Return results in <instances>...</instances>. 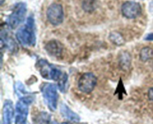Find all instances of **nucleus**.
Instances as JSON below:
<instances>
[{"label":"nucleus","mask_w":153,"mask_h":124,"mask_svg":"<svg viewBox=\"0 0 153 124\" xmlns=\"http://www.w3.org/2000/svg\"><path fill=\"white\" fill-rule=\"evenodd\" d=\"M16 37L23 47H32L36 44L35 24L33 16L27 18L25 25L17 30Z\"/></svg>","instance_id":"obj_1"},{"label":"nucleus","mask_w":153,"mask_h":124,"mask_svg":"<svg viewBox=\"0 0 153 124\" xmlns=\"http://www.w3.org/2000/svg\"><path fill=\"white\" fill-rule=\"evenodd\" d=\"M27 13L26 4L24 2H19L15 5L11 13L7 19V24L11 29L17 28L25 20Z\"/></svg>","instance_id":"obj_2"},{"label":"nucleus","mask_w":153,"mask_h":124,"mask_svg":"<svg viewBox=\"0 0 153 124\" xmlns=\"http://www.w3.org/2000/svg\"><path fill=\"white\" fill-rule=\"evenodd\" d=\"M36 67L40 72L42 77L46 79L58 81L63 74L58 68L54 67L52 64H49L45 59L39 60L36 64Z\"/></svg>","instance_id":"obj_3"},{"label":"nucleus","mask_w":153,"mask_h":124,"mask_svg":"<svg viewBox=\"0 0 153 124\" xmlns=\"http://www.w3.org/2000/svg\"><path fill=\"white\" fill-rule=\"evenodd\" d=\"M46 16L52 25H59L62 23L64 19V12L62 5L58 3L51 4L46 11Z\"/></svg>","instance_id":"obj_4"},{"label":"nucleus","mask_w":153,"mask_h":124,"mask_svg":"<svg viewBox=\"0 0 153 124\" xmlns=\"http://www.w3.org/2000/svg\"><path fill=\"white\" fill-rule=\"evenodd\" d=\"M42 92L49 107L52 110H55L58 97L56 85L52 83L45 84L42 88Z\"/></svg>","instance_id":"obj_5"},{"label":"nucleus","mask_w":153,"mask_h":124,"mask_svg":"<svg viewBox=\"0 0 153 124\" xmlns=\"http://www.w3.org/2000/svg\"><path fill=\"white\" fill-rule=\"evenodd\" d=\"M97 83V79L92 73H85L78 82L79 91L85 94H89L94 91Z\"/></svg>","instance_id":"obj_6"},{"label":"nucleus","mask_w":153,"mask_h":124,"mask_svg":"<svg viewBox=\"0 0 153 124\" xmlns=\"http://www.w3.org/2000/svg\"><path fill=\"white\" fill-rule=\"evenodd\" d=\"M141 6L139 3L127 1L122 4L121 11L123 15L128 19H135L141 13Z\"/></svg>","instance_id":"obj_7"},{"label":"nucleus","mask_w":153,"mask_h":124,"mask_svg":"<svg viewBox=\"0 0 153 124\" xmlns=\"http://www.w3.org/2000/svg\"><path fill=\"white\" fill-rule=\"evenodd\" d=\"M63 45L59 41L55 40H50L45 46V49L51 56L60 58L63 52Z\"/></svg>","instance_id":"obj_8"},{"label":"nucleus","mask_w":153,"mask_h":124,"mask_svg":"<svg viewBox=\"0 0 153 124\" xmlns=\"http://www.w3.org/2000/svg\"><path fill=\"white\" fill-rule=\"evenodd\" d=\"M13 114V105L10 101H6L4 105V108H3L2 124H11Z\"/></svg>","instance_id":"obj_9"},{"label":"nucleus","mask_w":153,"mask_h":124,"mask_svg":"<svg viewBox=\"0 0 153 124\" xmlns=\"http://www.w3.org/2000/svg\"><path fill=\"white\" fill-rule=\"evenodd\" d=\"M109 40L117 46H122L125 43L123 36L118 31H111L109 34Z\"/></svg>","instance_id":"obj_10"},{"label":"nucleus","mask_w":153,"mask_h":124,"mask_svg":"<svg viewBox=\"0 0 153 124\" xmlns=\"http://www.w3.org/2000/svg\"><path fill=\"white\" fill-rule=\"evenodd\" d=\"M153 58V49L149 46L143 47L140 52V59L143 62L149 61Z\"/></svg>","instance_id":"obj_11"},{"label":"nucleus","mask_w":153,"mask_h":124,"mask_svg":"<svg viewBox=\"0 0 153 124\" xmlns=\"http://www.w3.org/2000/svg\"><path fill=\"white\" fill-rule=\"evenodd\" d=\"M61 112H62L63 115H64L65 117L68 118V119L75 121H77L79 120V116L76 115L75 113H73V112L72 111L67 105H62V106H61Z\"/></svg>","instance_id":"obj_12"},{"label":"nucleus","mask_w":153,"mask_h":124,"mask_svg":"<svg viewBox=\"0 0 153 124\" xmlns=\"http://www.w3.org/2000/svg\"><path fill=\"white\" fill-rule=\"evenodd\" d=\"M97 0H83L82 7L87 12L94 11L96 9Z\"/></svg>","instance_id":"obj_13"},{"label":"nucleus","mask_w":153,"mask_h":124,"mask_svg":"<svg viewBox=\"0 0 153 124\" xmlns=\"http://www.w3.org/2000/svg\"><path fill=\"white\" fill-rule=\"evenodd\" d=\"M120 61L121 66L124 67L126 69L129 67L130 62H131V57H130L129 54L126 52H123V54L121 55Z\"/></svg>","instance_id":"obj_14"},{"label":"nucleus","mask_w":153,"mask_h":124,"mask_svg":"<svg viewBox=\"0 0 153 124\" xmlns=\"http://www.w3.org/2000/svg\"><path fill=\"white\" fill-rule=\"evenodd\" d=\"M58 82V86H59L61 91H64V90L65 89L66 87V83L67 82V75L66 73H63L62 76H61V78L59 79Z\"/></svg>","instance_id":"obj_15"},{"label":"nucleus","mask_w":153,"mask_h":124,"mask_svg":"<svg viewBox=\"0 0 153 124\" xmlns=\"http://www.w3.org/2000/svg\"><path fill=\"white\" fill-rule=\"evenodd\" d=\"M148 98L151 101H153V88H149L148 91Z\"/></svg>","instance_id":"obj_16"},{"label":"nucleus","mask_w":153,"mask_h":124,"mask_svg":"<svg viewBox=\"0 0 153 124\" xmlns=\"http://www.w3.org/2000/svg\"><path fill=\"white\" fill-rule=\"evenodd\" d=\"M144 40H147V41H153V33H150V34H147L144 37Z\"/></svg>","instance_id":"obj_17"},{"label":"nucleus","mask_w":153,"mask_h":124,"mask_svg":"<svg viewBox=\"0 0 153 124\" xmlns=\"http://www.w3.org/2000/svg\"><path fill=\"white\" fill-rule=\"evenodd\" d=\"M3 2H4V0H1V4H2Z\"/></svg>","instance_id":"obj_18"},{"label":"nucleus","mask_w":153,"mask_h":124,"mask_svg":"<svg viewBox=\"0 0 153 124\" xmlns=\"http://www.w3.org/2000/svg\"><path fill=\"white\" fill-rule=\"evenodd\" d=\"M62 124H70V123H63Z\"/></svg>","instance_id":"obj_19"},{"label":"nucleus","mask_w":153,"mask_h":124,"mask_svg":"<svg viewBox=\"0 0 153 124\" xmlns=\"http://www.w3.org/2000/svg\"><path fill=\"white\" fill-rule=\"evenodd\" d=\"M151 6H152V7H153V1L152 2V4H151Z\"/></svg>","instance_id":"obj_20"}]
</instances>
